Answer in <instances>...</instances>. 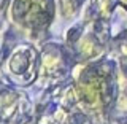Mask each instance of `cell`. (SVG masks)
I'll list each match as a JSON object with an SVG mask.
<instances>
[{
  "label": "cell",
  "instance_id": "6da1fadb",
  "mask_svg": "<svg viewBox=\"0 0 127 124\" xmlns=\"http://www.w3.org/2000/svg\"><path fill=\"white\" fill-rule=\"evenodd\" d=\"M126 3H127V0H126Z\"/></svg>",
  "mask_w": 127,
  "mask_h": 124
}]
</instances>
